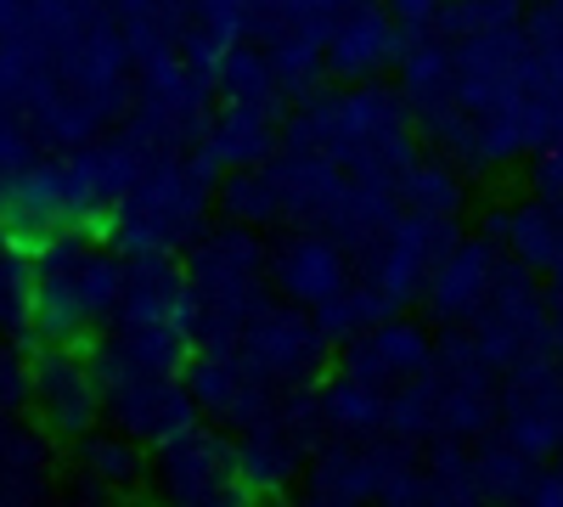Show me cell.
I'll return each mask as SVG.
<instances>
[{"mask_svg": "<svg viewBox=\"0 0 563 507\" xmlns=\"http://www.w3.org/2000/svg\"><path fill=\"white\" fill-rule=\"evenodd\" d=\"M282 283H288L299 299H327V294H339L344 265L327 243H299L288 260H282Z\"/></svg>", "mask_w": 563, "mask_h": 507, "instance_id": "6da1fadb", "label": "cell"}, {"mask_svg": "<svg viewBox=\"0 0 563 507\" xmlns=\"http://www.w3.org/2000/svg\"><path fill=\"white\" fill-rule=\"evenodd\" d=\"M507 243L519 249L530 265H552V260H558V243H563V220H558V209H547V203L519 209V214H512V225H507Z\"/></svg>", "mask_w": 563, "mask_h": 507, "instance_id": "7a4b0ae2", "label": "cell"}, {"mask_svg": "<svg viewBox=\"0 0 563 507\" xmlns=\"http://www.w3.org/2000/svg\"><path fill=\"white\" fill-rule=\"evenodd\" d=\"M18 395H23V366L0 350V400H18Z\"/></svg>", "mask_w": 563, "mask_h": 507, "instance_id": "3957f363", "label": "cell"}]
</instances>
